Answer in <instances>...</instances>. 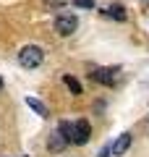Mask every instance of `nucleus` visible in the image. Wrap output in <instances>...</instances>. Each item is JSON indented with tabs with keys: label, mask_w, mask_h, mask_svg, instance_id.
Here are the masks:
<instances>
[{
	"label": "nucleus",
	"mask_w": 149,
	"mask_h": 157,
	"mask_svg": "<svg viewBox=\"0 0 149 157\" xmlns=\"http://www.w3.org/2000/svg\"><path fill=\"white\" fill-rule=\"evenodd\" d=\"M76 29H78V18L73 16V13H60V16L55 18V32L60 34V37H71Z\"/></svg>",
	"instance_id": "2"
},
{
	"label": "nucleus",
	"mask_w": 149,
	"mask_h": 157,
	"mask_svg": "<svg viewBox=\"0 0 149 157\" xmlns=\"http://www.w3.org/2000/svg\"><path fill=\"white\" fill-rule=\"evenodd\" d=\"M42 60H44V52H42V47H37V45H26L18 52V63H21L24 68H39Z\"/></svg>",
	"instance_id": "1"
},
{
	"label": "nucleus",
	"mask_w": 149,
	"mask_h": 157,
	"mask_svg": "<svg viewBox=\"0 0 149 157\" xmlns=\"http://www.w3.org/2000/svg\"><path fill=\"white\" fill-rule=\"evenodd\" d=\"M26 105H29V107H32V110H34V113H37V115H39V118H47V115H50V113H47V107H44V105H42V102H39V100H37V97H26Z\"/></svg>",
	"instance_id": "7"
},
{
	"label": "nucleus",
	"mask_w": 149,
	"mask_h": 157,
	"mask_svg": "<svg viewBox=\"0 0 149 157\" xmlns=\"http://www.w3.org/2000/svg\"><path fill=\"white\" fill-rule=\"evenodd\" d=\"M58 134H60L63 139H66L68 144H71V141H73V123H68V121H63V123L58 126Z\"/></svg>",
	"instance_id": "8"
},
{
	"label": "nucleus",
	"mask_w": 149,
	"mask_h": 157,
	"mask_svg": "<svg viewBox=\"0 0 149 157\" xmlns=\"http://www.w3.org/2000/svg\"><path fill=\"white\" fill-rule=\"evenodd\" d=\"M78 8H94V0H73Z\"/></svg>",
	"instance_id": "12"
},
{
	"label": "nucleus",
	"mask_w": 149,
	"mask_h": 157,
	"mask_svg": "<svg viewBox=\"0 0 149 157\" xmlns=\"http://www.w3.org/2000/svg\"><path fill=\"white\" fill-rule=\"evenodd\" d=\"M107 155H110V149H102V152H99V157H107Z\"/></svg>",
	"instance_id": "13"
},
{
	"label": "nucleus",
	"mask_w": 149,
	"mask_h": 157,
	"mask_svg": "<svg viewBox=\"0 0 149 157\" xmlns=\"http://www.w3.org/2000/svg\"><path fill=\"white\" fill-rule=\"evenodd\" d=\"M89 136H92V126H89L86 118H78L73 123V144H86Z\"/></svg>",
	"instance_id": "3"
},
{
	"label": "nucleus",
	"mask_w": 149,
	"mask_h": 157,
	"mask_svg": "<svg viewBox=\"0 0 149 157\" xmlns=\"http://www.w3.org/2000/svg\"><path fill=\"white\" fill-rule=\"evenodd\" d=\"M89 76L94 81H99V84H105V86H113V81H115V71L113 68H94Z\"/></svg>",
	"instance_id": "4"
},
{
	"label": "nucleus",
	"mask_w": 149,
	"mask_h": 157,
	"mask_svg": "<svg viewBox=\"0 0 149 157\" xmlns=\"http://www.w3.org/2000/svg\"><path fill=\"white\" fill-rule=\"evenodd\" d=\"M0 92H3V76H0Z\"/></svg>",
	"instance_id": "14"
},
{
	"label": "nucleus",
	"mask_w": 149,
	"mask_h": 157,
	"mask_svg": "<svg viewBox=\"0 0 149 157\" xmlns=\"http://www.w3.org/2000/svg\"><path fill=\"white\" fill-rule=\"evenodd\" d=\"M66 147H68V141L63 139V136L58 134V131H55V134H50V139H47V149L52 152V155H60V152L66 149Z\"/></svg>",
	"instance_id": "6"
},
{
	"label": "nucleus",
	"mask_w": 149,
	"mask_h": 157,
	"mask_svg": "<svg viewBox=\"0 0 149 157\" xmlns=\"http://www.w3.org/2000/svg\"><path fill=\"white\" fill-rule=\"evenodd\" d=\"M42 3H44V6H50V8H63L68 0H42Z\"/></svg>",
	"instance_id": "11"
},
{
	"label": "nucleus",
	"mask_w": 149,
	"mask_h": 157,
	"mask_svg": "<svg viewBox=\"0 0 149 157\" xmlns=\"http://www.w3.org/2000/svg\"><path fill=\"white\" fill-rule=\"evenodd\" d=\"M131 139H133L131 134H120V136H118V139H115V144L110 147L113 157H120V155H126V152H128V147H131Z\"/></svg>",
	"instance_id": "5"
},
{
	"label": "nucleus",
	"mask_w": 149,
	"mask_h": 157,
	"mask_svg": "<svg viewBox=\"0 0 149 157\" xmlns=\"http://www.w3.org/2000/svg\"><path fill=\"white\" fill-rule=\"evenodd\" d=\"M107 16L118 18V21H126V8H123V6H118V3H115V6H110V8H107Z\"/></svg>",
	"instance_id": "9"
},
{
	"label": "nucleus",
	"mask_w": 149,
	"mask_h": 157,
	"mask_svg": "<svg viewBox=\"0 0 149 157\" xmlns=\"http://www.w3.org/2000/svg\"><path fill=\"white\" fill-rule=\"evenodd\" d=\"M63 81H66V86H68V89L73 92V94H81V84H78V81H76L73 76H66Z\"/></svg>",
	"instance_id": "10"
}]
</instances>
